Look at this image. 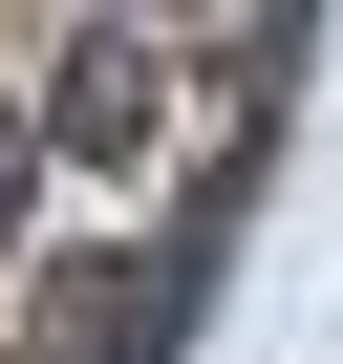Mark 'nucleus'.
<instances>
[{
    "instance_id": "f257e3e1",
    "label": "nucleus",
    "mask_w": 343,
    "mask_h": 364,
    "mask_svg": "<svg viewBox=\"0 0 343 364\" xmlns=\"http://www.w3.org/2000/svg\"><path fill=\"white\" fill-rule=\"evenodd\" d=\"M0 236H22V129H0Z\"/></svg>"
}]
</instances>
